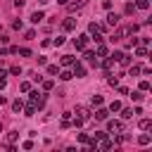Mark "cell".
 Wrapping results in <instances>:
<instances>
[{
  "label": "cell",
  "mask_w": 152,
  "mask_h": 152,
  "mask_svg": "<svg viewBox=\"0 0 152 152\" xmlns=\"http://www.w3.org/2000/svg\"><path fill=\"white\" fill-rule=\"evenodd\" d=\"M28 102H31L33 107H43L45 95H43V93H38V90H28Z\"/></svg>",
  "instance_id": "1"
},
{
  "label": "cell",
  "mask_w": 152,
  "mask_h": 152,
  "mask_svg": "<svg viewBox=\"0 0 152 152\" xmlns=\"http://www.w3.org/2000/svg\"><path fill=\"white\" fill-rule=\"evenodd\" d=\"M104 121H107V119H104ZM107 133H114V135L124 133V124H121V121H116V119L107 121Z\"/></svg>",
  "instance_id": "2"
},
{
  "label": "cell",
  "mask_w": 152,
  "mask_h": 152,
  "mask_svg": "<svg viewBox=\"0 0 152 152\" xmlns=\"http://www.w3.org/2000/svg\"><path fill=\"white\" fill-rule=\"evenodd\" d=\"M71 66H74V69H71V74H74L76 78H86V74H88V69H86V66H83L81 62H74Z\"/></svg>",
  "instance_id": "3"
},
{
  "label": "cell",
  "mask_w": 152,
  "mask_h": 152,
  "mask_svg": "<svg viewBox=\"0 0 152 152\" xmlns=\"http://www.w3.org/2000/svg\"><path fill=\"white\" fill-rule=\"evenodd\" d=\"M88 40H90V36H86V33H83V36H78V38L74 40L76 50H86V48H88Z\"/></svg>",
  "instance_id": "4"
},
{
  "label": "cell",
  "mask_w": 152,
  "mask_h": 152,
  "mask_svg": "<svg viewBox=\"0 0 152 152\" xmlns=\"http://www.w3.org/2000/svg\"><path fill=\"white\" fill-rule=\"evenodd\" d=\"M76 114H78V119H83V121L90 119V109H88L86 104H78V107H76Z\"/></svg>",
  "instance_id": "5"
},
{
  "label": "cell",
  "mask_w": 152,
  "mask_h": 152,
  "mask_svg": "<svg viewBox=\"0 0 152 152\" xmlns=\"http://www.w3.org/2000/svg\"><path fill=\"white\" fill-rule=\"evenodd\" d=\"M119 19H121V17H119L116 12H109V14H107V26H119Z\"/></svg>",
  "instance_id": "6"
},
{
  "label": "cell",
  "mask_w": 152,
  "mask_h": 152,
  "mask_svg": "<svg viewBox=\"0 0 152 152\" xmlns=\"http://www.w3.org/2000/svg\"><path fill=\"white\" fill-rule=\"evenodd\" d=\"M43 19H45V14H43V12H40V10H38V12H33V14H31V17H28V21H31V24H40V21H43Z\"/></svg>",
  "instance_id": "7"
},
{
  "label": "cell",
  "mask_w": 152,
  "mask_h": 152,
  "mask_svg": "<svg viewBox=\"0 0 152 152\" xmlns=\"http://www.w3.org/2000/svg\"><path fill=\"white\" fill-rule=\"evenodd\" d=\"M95 119H97V121H104V119H109V109H104V107H100V109L95 112Z\"/></svg>",
  "instance_id": "8"
},
{
  "label": "cell",
  "mask_w": 152,
  "mask_h": 152,
  "mask_svg": "<svg viewBox=\"0 0 152 152\" xmlns=\"http://www.w3.org/2000/svg\"><path fill=\"white\" fill-rule=\"evenodd\" d=\"M86 5V0H74V2H66V7H69V12H76V10H81Z\"/></svg>",
  "instance_id": "9"
},
{
  "label": "cell",
  "mask_w": 152,
  "mask_h": 152,
  "mask_svg": "<svg viewBox=\"0 0 152 152\" xmlns=\"http://www.w3.org/2000/svg\"><path fill=\"white\" fill-rule=\"evenodd\" d=\"M62 26H64V31H74V28H76V19H71V17H69V19H64V24H62Z\"/></svg>",
  "instance_id": "10"
},
{
  "label": "cell",
  "mask_w": 152,
  "mask_h": 152,
  "mask_svg": "<svg viewBox=\"0 0 152 152\" xmlns=\"http://www.w3.org/2000/svg\"><path fill=\"white\" fill-rule=\"evenodd\" d=\"M59 62H62V66H71L76 59H74V55H62V59H59Z\"/></svg>",
  "instance_id": "11"
},
{
  "label": "cell",
  "mask_w": 152,
  "mask_h": 152,
  "mask_svg": "<svg viewBox=\"0 0 152 152\" xmlns=\"http://www.w3.org/2000/svg\"><path fill=\"white\" fill-rule=\"evenodd\" d=\"M133 5H135V10H147L150 7V0H135Z\"/></svg>",
  "instance_id": "12"
},
{
  "label": "cell",
  "mask_w": 152,
  "mask_h": 152,
  "mask_svg": "<svg viewBox=\"0 0 152 152\" xmlns=\"http://www.w3.org/2000/svg\"><path fill=\"white\" fill-rule=\"evenodd\" d=\"M126 33H128L126 28H116V31H114V38H112V40H121V38L126 36Z\"/></svg>",
  "instance_id": "13"
},
{
  "label": "cell",
  "mask_w": 152,
  "mask_h": 152,
  "mask_svg": "<svg viewBox=\"0 0 152 152\" xmlns=\"http://www.w3.org/2000/svg\"><path fill=\"white\" fill-rule=\"evenodd\" d=\"M116 62H119V64H124V66H128V64H131V57H128L126 52H121V57H119Z\"/></svg>",
  "instance_id": "14"
},
{
  "label": "cell",
  "mask_w": 152,
  "mask_h": 152,
  "mask_svg": "<svg viewBox=\"0 0 152 152\" xmlns=\"http://www.w3.org/2000/svg\"><path fill=\"white\" fill-rule=\"evenodd\" d=\"M48 74H50V76H57V74H59V66H57V64H48Z\"/></svg>",
  "instance_id": "15"
},
{
  "label": "cell",
  "mask_w": 152,
  "mask_h": 152,
  "mask_svg": "<svg viewBox=\"0 0 152 152\" xmlns=\"http://www.w3.org/2000/svg\"><path fill=\"white\" fill-rule=\"evenodd\" d=\"M57 76H59L62 81H69V78H74V74H71V71H66V69H64V71H59Z\"/></svg>",
  "instance_id": "16"
},
{
  "label": "cell",
  "mask_w": 152,
  "mask_h": 152,
  "mask_svg": "<svg viewBox=\"0 0 152 152\" xmlns=\"http://www.w3.org/2000/svg\"><path fill=\"white\" fill-rule=\"evenodd\" d=\"M150 140H152V138H150L147 133H142V135H138V142H140V145H150Z\"/></svg>",
  "instance_id": "17"
},
{
  "label": "cell",
  "mask_w": 152,
  "mask_h": 152,
  "mask_svg": "<svg viewBox=\"0 0 152 152\" xmlns=\"http://www.w3.org/2000/svg\"><path fill=\"white\" fill-rule=\"evenodd\" d=\"M62 43H64V36H57V38H52V40H50V45H55V48H59Z\"/></svg>",
  "instance_id": "18"
},
{
  "label": "cell",
  "mask_w": 152,
  "mask_h": 152,
  "mask_svg": "<svg viewBox=\"0 0 152 152\" xmlns=\"http://www.w3.org/2000/svg\"><path fill=\"white\" fill-rule=\"evenodd\" d=\"M95 52H97V57H104V55H107V45H102V43H100Z\"/></svg>",
  "instance_id": "19"
},
{
  "label": "cell",
  "mask_w": 152,
  "mask_h": 152,
  "mask_svg": "<svg viewBox=\"0 0 152 152\" xmlns=\"http://www.w3.org/2000/svg\"><path fill=\"white\" fill-rule=\"evenodd\" d=\"M107 83H109V86H119V78H116L114 74H107Z\"/></svg>",
  "instance_id": "20"
},
{
  "label": "cell",
  "mask_w": 152,
  "mask_h": 152,
  "mask_svg": "<svg viewBox=\"0 0 152 152\" xmlns=\"http://www.w3.org/2000/svg\"><path fill=\"white\" fill-rule=\"evenodd\" d=\"M140 128H142V131H150V128H152V121H150V119H142V121H140Z\"/></svg>",
  "instance_id": "21"
},
{
  "label": "cell",
  "mask_w": 152,
  "mask_h": 152,
  "mask_svg": "<svg viewBox=\"0 0 152 152\" xmlns=\"http://www.w3.org/2000/svg\"><path fill=\"white\" fill-rule=\"evenodd\" d=\"M135 55H138V57H145V55H147V48H145V45L135 48Z\"/></svg>",
  "instance_id": "22"
},
{
  "label": "cell",
  "mask_w": 152,
  "mask_h": 152,
  "mask_svg": "<svg viewBox=\"0 0 152 152\" xmlns=\"http://www.w3.org/2000/svg\"><path fill=\"white\" fill-rule=\"evenodd\" d=\"M52 86H55V81H52V78L43 81V90H52Z\"/></svg>",
  "instance_id": "23"
},
{
  "label": "cell",
  "mask_w": 152,
  "mask_h": 152,
  "mask_svg": "<svg viewBox=\"0 0 152 152\" xmlns=\"http://www.w3.org/2000/svg\"><path fill=\"white\" fill-rule=\"evenodd\" d=\"M21 107H24L21 100H14V102H12V109H14V112H21Z\"/></svg>",
  "instance_id": "24"
},
{
  "label": "cell",
  "mask_w": 152,
  "mask_h": 152,
  "mask_svg": "<svg viewBox=\"0 0 152 152\" xmlns=\"http://www.w3.org/2000/svg\"><path fill=\"white\" fill-rule=\"evenodd\" d=\"M119 109H121V102H119V100H114V102L109 104V112H119Z\"/></svg>",
  "instance_id": "25"
},
{
  "label": "cell",
  "mask_w": 152,
  "mask_h": 152,
  "mask_svg": "<svg viewBox=\"0 0 152 152\" xmlns=\"http://www.w3.org/2000/svg\"><path fill=\"white\" fill-rule=\"evenodd\" d=\"M24 114H26V116H33V114H36V107H33V104L28 102V107L24 109Z\"/></svg>",
  "instance_id": "26"
},
{
  "label": "cell",
  "mask_w": 152,
  "mask_h": 152,
  "mask_svg": "<svg viewBox=\"0 0 152 152\" xmlns=\"http://www.w3.org/2000/svg\"><path fill=\"white\" fill-rule=\"evenodd\" d=\"M17 138H19V133H17V131H10V133H7V142H14Z\"/></svg>",
  "instance_id": "27"
},
{
  "label": "cell",
  "mask_w": 152,
  "mask_h": 152,
  "mask_svg": "<svg viewBox=\"0 0 152 152\" xmlns=\"http://www.w3.org/2000/svg\"><path fill=\"white\" fill-rule=\"evenodd\" d=\"M112 64H114V59H112V57H107V59H104V62H102V66H104V69H107V71H109V69H112Z\"/></svg>",
  "instance_id": "28"
},
{
  "label": "cell",
  "mask_w": 152,
  "mask_h": 152,
  "mask_svg": "<svg viewBox=\"0 0 152 152\" xmlns=\"http://www.w3.org/2000/svg\"><path fill=\"white\" fill-rule=\"evenodd\" d=\"M133 116V109H121V119H131Z\"/></svg>",
  "instance_id": "29"
},
{
  "label": "cell",
  "mask_w": 152,
  "mask_h": 152,
  "mask_svg": "<svg viewBox=\"0 0 152 152\" xmlns=\"http://www.w3.org/2000/svg\"><path fill=\"white\" fill-rule=\"evenodd\" d=\"M128 74H131V76H138V74H140V66H138V64H135V66H131V69H128Z\"/></svg>",
  "instance_id": "30"
},
{
  "label": "cell",
  "mask_w": 152,
  "mask_h": 152,
  "mask_svg": "<svg viewBox=\"0 0 152 152\" xmlns=\"http://www.w3.org/2000/svg\"><path fill=\"white\" fill-rule=\"evenodd\" d=\"M19 90H21V93H28V90H31V83H26V81H24V83L19 86Z\"/></svg>",
  "instance_id": "31"
},
{
  "label": "cell",
  "mask_w": 152,
  "mask_h": 152,
  "mask_svg": "<svg viewBox=\"0 0 152 152\" xmlns=\"http://www.w3.org/2000/svg\"><path fill=\"white\" fill-rule=\"evenodd\" d=\"M90 102H93V104H97V107H100V104H102V95H93V100H90Z\"/></svg>",
  "instance_id": "32"
},
{
  "label": "cell",
  "mask_w": 152,
  "mask_h": 152,
  "mask_svg": "<svg viewBox=\"0 0 152 152\" xmlns=\"http://www.w3.org/2000/svg\"><path fill=\"white\" fill-rule=\"evenodd\" d=\"M133 12H135V5L128 2V5H126V14H133Z\"/></svg>",
  "instance_id": "33"
},
{
  "label": "cell",
  "mask_w": 152,
  "mask_h": 152,
  "mask_svg": "<svg viewBox=\"0 0 152 152\" xmlns=\"http://www.w3.org/2000/svg\"><path fill=\"white\" fill-rule=\"evenodd\" d=\"M17 52L24 55V57H31V50H28V48H21V50H17Z\"/></svg>",
  "instance_id": "34"
},
{
  "label": "cell",
  "mask_w": 152,
  "mask_h": 152,
  "mask_svg": "<svg viewBox=\"0 0 152 152\" xmlns=\"http://www.w3.org/2000/svg\"><path fill=\"white\" fill-rule=\"evenodd\" d=\"M10 74H14V76H19V74H21V66H10Z\"/></svg>",
  "instance_id": "35"
},
{
  "label": "cell",
  "mask_w": 152,
  "mask_h": 152,
  "mask_svg": "<svg viewBox=\"0 0 152 152\" xmlns=\"http://www.w3.org/2000/svg\"><path fill=\"white\" fill-rule=\"evenodd\" d=\"M140 90H142V93L150 90V83H147V81H140Z\"/></svg>",
  "instance_id": "36"
},
{
  "label": "cell",
  "mask_w": 152,
  "mask_h": 152,
  "mask_svg": "<svg viewBox=\"0 0 152 152\" xmlns=\"http://www.w3.org/2000/svg\"><path fill=\"white\" fill-rule=\"evenodd\" d=\"M131 97H133V100H135V102H138V100H142V90H138V93H133V95H131Z\"/></svg>",
  "instance_id": "37"
},
{
  "label": "cell",
  "mask_w": 152,
  "mask_h": 152,
  "mask_svg": "<svg viewBox=\"0 0 152 152\" xmlns=\"http://www.w3.org/2000/svg\"><path fill=\"white\" fill-rule=\"evenodd\" d=\"M14 7L19 10V7H24V0H14Z\"/></svg>",
  "instance_id": "38"
},
{
  "label": "cell",
  "mask_w": 152,
  "mask_h": 152,
  "mask_svg": "<svg viewBox=\"0 0 152 152\" xmlns=\"http://www.w3.org/2000/svg\"><path fill=\"white\" fill-rule=\"evenodd\" d=\"M0 104H7V97L5 95H0Z\"/></svg>",
  "instance_id": "39"
},
{
  "label": "cell",
  "mask_w": 152,
  "mask_h": 152,
  "mask_svg": "<svg viewBox=\"0 0 152 152\" xmlns=\"http://www.w3.org/2000/svg\"><path fill=\"white\" fill-rule=\"evenodd\" d=\"M5 83H7V81H5V78H0V90L5 88Z\"/></svg>",
  "instance_id": "40"
},
{
  "label": "cell",
  "mask_w": 152,
  "mask_h": 152,
  "mask_svg": "<svg viewBox=\"0 0 152 152\" xmlns=\"http://www.w3.org/2000/svg\"><path fill=\"white\" fill-rule=\"evenodd\" d=\"M57 2H59V5H66V2H69V0H57Z\"/></svg>",
  "instance_id": "41"
}]
</instances>
